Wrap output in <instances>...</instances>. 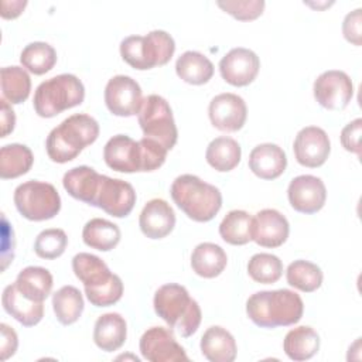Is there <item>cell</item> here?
Listing matches in <instances>:
<instances>
[{
	"label": "cell",
	"mask_w": 362,
	"mask_h": 362,
	"mask_svg": "<svg viewBox=\"0 0 362 362\" xmlns=\"http://www.w3.org/2000/svg\"><path fill=\"white\" fill-rule=\"evenodd\" d=\"M304 313L301 297L288 288L264 290L246 301V314L260 328H277L297 324Z\"/></svg>",
	"instance_id": "obj_1"
},
{
	"label": "cell",
	"mask_w": 362,
	"mask_h": 362,
	"mask_svg": "<svg viewBox=\"0 0 362 362\" xmlns=\"http://www.w3.org/2000/svg\"><path fill=\"white\" fill-rule=\"evenodd\" d=\"M98 137L99 123L96 119L86 113H75L49 132L45 140V150L51 161L64 164L76 158Z\"/></svg>",
	"instance_id": "obj_2"
},
{
	"label": "cell",
	"mask_w": 362,
	"mask_h": 362,
	"mask_svg": "<svg viewBox=\"0 0 362 362\" xmlns=\"http://www.w3.org/2000/svg\"><path fill=\"white\" fill-rule=\"evenodd\" d=\"M153 305L156 314L170 328L177 329L182 338L191 337L199 328L202 320L201 308L181 284L168 283L158 287L153 298Z\"/></svg>",
	"instance_id": "obj_3"
},
{
	"label": "cell",
	"mask_w": 362,
	"mask_h": 362,
	"mask_svg": "<svg viewBox=\"0 0 362 362\" xmlns=\"http://www.w3.org/2000/svg\"><path fill=\"white\" fill-rule=\"evenodd\" d=\"M175 205L195 222L212 221L222 208L221 191L192 174L178 175L170 189Z\"/></svg>",
	"instance_id": "obj_4"
},
{
	"label": "cell",
	"mask_w": 362,
	"mask_h": 362,
	"mask_svg": "<svg viewBox=\"0 0 362 362\" xmlns=\"http://www.w3.org/2000/svg\"><path fill=\"white\" fill-rule=\"evenodd\" d=\"M174 51V38L164 30H153L147 35H129L120 42L123 61L137 71L165 65Z\"/></svg>",
	"instance_id": "obj_5"
},
{
	"label": "cell",
	"mask_w": 362,
	"mask_h": 362,
	"mask_svg": "<svg viewBox=\"0 0 362 362\" xmlns=\"http://www.w3.org/2000/svg\"><path fill=\"white\" fill-rule=\"evenodd\" d=\"M85 99L82 81L72 74H61L41 82L33 99V106L40 117H54L61 112L81 105Z\"/></svg>",
	"instance_id": "obj_6"
},
{
	"label": "cell",
	"mask_w": 362,
	"mask_h": 362,
	"mask_svg": "<svg viewBox=\"0 0 362 362\" xmlns=\"http://www.w3.org/2000/svg\"><path fill=\"white\" fill-rule=\"evenodd\" d=\"M14 205L21 216L40 222L52 219L61 209V197L57 188L44 181L30 180L14 189Z\"/></svg>",
	"instance_id": "obj_7"
},
{
	"label": "cell",
	"mask_w": 362,
	"mask_h": 362,
	"mask_svg": "<svg viewBox=\"0 0 362 362\" xmlns=\"http://www.w3.org/2000/svg\"><path fill=\"white\" fill-rule=\"evenodd\" d=\"M139 124L144 137L153 139L171 150L178 139V130L168 102L160 95H148L139 110Z\"/></svg>",
	"instance_id": "obj_8"
},
{
	"label": "cell",
	"mask_w": 362,
	"mask_h": 362,
	"mask_svg": "<svg viewBox=\"0 0 362 362\" xmlns=\"http://www.w3.org/2000/svg\"><path fill=\"white\" fill-rule=\"evenodd\" d=\"M314 98L327 110L345 109L354 96V83L344 71L329 69L318 75L313 86Z\"/></svg>",
	"instance_id": "obj_9"
},
{
	"label": "cell",
	"mask_w": 362,
	"mask_h": 362,
	"mask_svg": "<svg viewBox=\"0 0 362 362\" xmlns=\"http://www.w3.org/2000/svg\"><path fill=\"white\" fill-rule=\"evenodd\" d=\"M134 204L136 191L130 182L102 174L92 206L100 208L110 216L126 218L133 211Z\"/></svg>",
	"instance_id": "obj_10"
},
{
	"label": "cell",
	"mask_w": 362,
	"mask_h": 362,
	"mask_svg": "<svg viewBox=\"0 0 362 362\" xmlns=\"http://www.w3.org/2000/svg\"><path fill=\"white\" fill-rule=\"evenodd\" d=\"M105 103L115 116L130 117L139 115L143 103L141 88L132 76L116 75L105 86Z\"/></svg>",
	"instance_id": "obj_11"
},
{
	"label": "cell",
	"mask_w": 362,
	"mask_h": 362,
	"mask_svg": "<svg viewBox=\"0 0 362 362\" xmlns=\"http://www.w3.org/2000/svg\"><path fill=\"white\" fill-rule=\"evenodd\" d=\"M139 348L141 356L150 362H188L184 348L177 342L171 329L151 327L140 338Z\"/></svg>",
	"instance_id": "obj_12"
},
{
	"label": "cell",
	"mask_w": 362,
	"mask_h": 362,
	"mask_svg": "<svg viewBox=\"0 0 362 362\" xmlns=\"http://www.w3.org/2000/svg\"><path fill=\"white\" fill-rule=\"evenodd\" d=\"M291 208L297 212L311 215L322 209L327 201V188L321 178L310 174L294 177L287 188Z\"/></svg>",
	"instance_id": "obj_13"
},
{
	"label": "cell",
	"mask_w": 362,
	"mask_h": 362,
	"mask_svg": "<svg viewBox=\"0 0 362 362\" xmlns=\"http://www.w3.org/2000/svg\"><path fill=\"white\" fill-rule=\"evenodd\" d=\"M260 69V59L249 48L236 47L226 52L219 61L222 79L232 86H247L252 83Z\"/></svg>",
	"instance_id": "obj_14"
},
{
	"label": "cell",
	"mask_w": 362,
	"mask_h": 362,
	"mask_svg": "<svg viewBox=\"0 0 362 362\" xmlns=\"http://www.w3.org/2000/svg\"><path fill=\"white\" fill-rule=\"evenodd\" d=\"M293 150L298 164L308 168H317L327 161L331 153V141L324 129L307 126L297 133Z\"/></svg>",
	"instance_id": "obj_15"
},
{
	"label": "cell",
	"mask_w": 362,
	"mask_h": 362,
	"mask_svg": "<svg viewBox=\"0 0 362 362\" xmlns=\"http://www.w3.org/2000/svg\"><path fill=\"white\" fill-rule=\"evenodd\" d=\"M208 115L215 129L233 133L245 126L247 107L239 95L225 92L212 98L208 106Z\"/></svg>",
	"instance_id": "obj_16"
},
{
	"label": "cell",
	"mask_w": 362,
	"mask_h": 362,
	"mask_svg": "<svg viewBox=\"0 0 362 362\" xmlns=\"http://www.w3.org/2000/svg\"><path fill=\"white\" fill-rule=\"evenodd\" d=\"M103 160L109 168L117 173H143L140 143L126 134H116L106 141Z\"/></svg>",
	"instance_id": "obj_17"
},
{
	"label": "cell",
	"mask_w": 362,
	"mask_h": 362,
	"mask_svg": "<svg viewBox=\"0 0 362 362\" xmlns=\"http://www.w3.org/2000/svg\"><path fill=\"white\" fill-rule=\"evenodd\" d=\"M290 233V225L287 218L273 208L259 211L253 216L252 223V240L262 247H279L281 246Z\"/></svg>",
	"instance_id": "obj_18"
},
{
	"label": "cell",
	"mask_w": 362,
	"mask_h": 362,
	"mask_svg": "<svg viewBox=\"0 0 362 362\" xmlns=\"http://www.w3.org/2000/svg\"><path fill=\"white\" fill-rule=\"evenodd\" d=\"M139 226L148 239H163L175 226V214L171 205L161 198L150 199L141 209Z\"/></svg>",
	"instance_id": "obj_19"
},
{
	"label": "cell",
	"mask_w": 362,
	"mask_h": 362,
	"mask_svg": "<svg viewBox=\"0 0 362 362\" xmlns=\"http://www.w3.org/2000/svg\"><path fill=\"white\" fill-rule=\"evenodd\" d=\"M287 167V157L284 150L273 143H263L256 146L249 154L250 171L262 180L279 178Z\"/></svg>",
	"instance_id": "obj_20"
},
{
	"label": "cell",
	"mask_w": 362,
	"mask_h": 362,
	"mask_svg": "<svg viewBox=\"0 0 362 362\" xmlns=\"http://www.w3.org/2000/svg\"><path fill=\"white\" fill-rule=\"evenodd\" d=\"M1 304L4 311L24 327H34L44 317V303L33 301L24 297L18 291L16 283L8 284L3 290Z\"/></svg>",
	"instance_id": "obj_21"
},
{
	"label": "cell",
	"mask_w": 362,
	"mask_h": 362,
	"mask_svg": "<svg viewBox=\"0 0 362 362\" xmlns=\"http://www.w3.org/2000/svg\"><path fill=\"white\" fill-rule=\"evenodd\" d=\"M102 174L88 165H78L64 174L62 185L75 199L92 205L96 197Z\"/></svg>",
	"instance_id": "obj_22"
},
{
	"label": "cell",
	"mask_w": 362,
	"mask_h": 362,
	"mask_svg": "<svg viewBox=\"0 0 362 362\" xmlns=\"http://www.w3.org/2000/svg\"><path fill=\"white\" fill-rule=\"evenodd\" d=\"M127 337L126 320L117 313H106L98 317L93 327V341L105 352H113L123 346Z\"/></svg>",
	"instance_id": "obj_23"
},
{
	"label": "cell",
	"mask_w": 362,
	"mask_h": 362,
	"mask_svg": "<svg viewBox=\"0 0 362 362\" xmlns=\"http://www.w3.org/2000/svg\"><path fill=\"white\" fill-rule=\"evenodd\" d=\"M199 346L202 355L211 362H232L238 354L233 335L219 325H212L204 332Z\"/></svg>",
	"instance_id": "obj_24"
},
{
	"label": "cell",
	"mask_w": 362,
	"mask_h": 362,
	"mask_svg": "<svg viewBox=\"0 0 362 362\" xmlns=\"http://www.w3.org/2000/svg\"><path fill=\"white\" fill-rule=\"evenodd\" d=\"M228 264L225 250L212 242H202L195 246L191 255V267L199 277H218Z\"/></svg>",
	"instance_id": "obj_25"
},
{
	"label": "cell",
	"mask_w": 362,
	"mask_h": 362,
	"mask_svg": "<svg viewBox=\"0 0 362 362\" xmlns=\"http://www.w3.org/2000/svg\"><path fill=\"white\" fill-rule=\"evenodd\" d=\"M14 283L24 297L44 303L51 294L54 280L48 269L41 266H28L17 274Z\"/></svg>",
	"instance_id": "obj_26"
},
{
	"label": "cell",
	"mask_w": 362,
	"mask_h": 362,
	"mask_svg": "<svg viewBox=\"0 0 362 362\" xmlns=\"http://www.w3.org/2000/svg\"><path fill=\"white\" fill-rule=\"evenodd\" d=\"M175 72L189 85H204L214 76V64L198 51H185L175 61Z\"/></svg>",
	"instance_id": "obj_27"
},
{
	"label": "cell",
	"mask_w": 362,
	"mask_h": 362,
	"mask_svg": "<svg viewBox=\"0 0 362 362\" xmlns=\"http://www.w3.org/2000/svg\"><path fill=\"white\" fill-rule=\"evenodd\" d=\"M283 349L291 361H307L318 352L320 335L311 327H296L286 334Z\"/></svg>",
	"instance_id": "obj_28"
},
{
	"label": "cell",
	"mask_w": 362,
	"mask_h": 362,
	"mask_svg": "<svg viewBox=\"0 0 362 362\" xmlns=\"http://www.w3.org/2000/svg\"><path fill=\"white\" fill-rule=\"evenodd\" d=\"M240 157L242 148L239 143L226 136H219L211 140L205 151L206 163L219 173L232 171L240 163Z\"/></svg>",
	"instance_id": "obj_29"
},
{
	"label": "cell",
	"mask_w": 362,
	"mask_h": 362,
	"mask_svg": "<svg viewBox=\"0 0 362 362\" xmlns=\"http://www.w3.org/2000/svg\"><path fill=\"white\" fill-rule=\"evenodd\" d=\"M120 236L122 233L119 226L103 218H93L88 221L82 229L83 243L100 252L115 249L120 242Z\"/></svg>",
	"instance_id": "obj_30"
},
{
	"label": "cell",
	"mask_w": 362,
	"mask_h": 362,
	"mask_svg": "<svg viewBox=\"0 0 362 362\" xmlns=\"http://www.w3.org/2000/svg\"><path fill=\"white\" fill-rule=\"evenodd\" d=\"M72 270L76 279L83 283L85 288L98 287L106 283L113 276L107 264L100 257L86 252H81L74 256Z\"/></svg>",
	"instance_id": "obj_31"
},
{
	"label": "cell",
	"mask_w": 362,
	"mask_h": 362,
	"mask_svg": "<svg viewBox=\"0 0 362 362\" xmlns=\"http://www.w3.org/2000/svg\"><path fill=\"white\" fill-rule=\"evenodd\" d=\"M34 163L30 147L20 143L6 144L0 150V177L3 180L17 178L27 174Z\"/></svg>",
	"instance_id": "obj_32"
},
{
	"label": "cell",
	"mask_w": 362,
	"mask_h": 362,
	"mask_svg": "<svg viewBox=\"0 0 362 362\" xmlns=\"http://www.w3.org/2000/svg\"><path fill=\"white\" fill-rule=\"evenodd\" d=\"M85 303L79 288L62 286L52 294V308L59 324L71 325L82 315Z\"/></svg>",
	"instance_id": "obj_33"
},
{
	"label": "cell",
	"mask_w": 362,
	"mask_h": 362,
	"mask_svg": "<svg viewBox=\"0 0 362 362\" xmlns=\"http://www.w3.org/2000/svg\"><path fill=\"white\" fill-rule=\"evenodd\" d=\"M253 216L242 209H233L219 223L221 238L233 246H242L252 240Z\"/></svg>",
	"instance_id": "obj_34"
},
{
	"label": "cell",
	"mask_w": 362,
	"mask_h": 362,
	"mask_svg": "<svg viewBox=\"0 0 362 362\" xmlns=\"http://www.w3.org/2000/svg\"><path fill=\"white\" fill-rule=\"evenodd\" d=\"M1 93L11 105H20L30 96L31 79L28 72L21 66H4L0 71Z\"/></svg>",
	"instance_id": "obj_35"
},
{
	"label": "cell",
	"mask_w": 362,
	"mask_h": 362,
	"mask_svg": "<svg viewBox=\"0 0 362 362\" xmlns=\"http://www.w3.org/2000/svg\"><path fill=\"white\" fill-rule=\"evenodd\" d=\"M286 279L291 287L303 293H313L321 287L324 274L315 263L298 259L287 266Z\"/></svg>",
	"instance_id": "obj_36"
},
{
	"label": "cell",
	"mask_w": 362,
	"mask_h": 362,
	"mask_svg": "<svg viewBox=\"0 0 362 362\" xmlns=\"http://www.w3.org/2000/svg\"><path fill=\"white\" fill-rule=\"evenodd\" d=\"M21 65L34 75H44L57 64V51L42 41L27 44L20 54Z\"/></svg>",
	"instance_id": "obj_37"
},
{
	"label": "cell",
	"mask_w": 362,
	"mask_h": 362,
	"mask_svg": "<svg viewBox=\"0 0 362 362\" xmlns=\"http://www.w3.org/2000/svg\"><path fill=\"white\" fill-rule=\"evenodd\" d=\"M247 274L256 283L273 284L283 274V262L272 253H256L247 262Z\"/></svg>",
	"instance_id": "obj_38"
},
{
	"label": "cell",
	"mask_w": 362,
	"mask_h": 362,
	"mask_svg": "<svg viewBox=\"0 0 362 362\" xmlns=\"http://www.w3.org/2000/svg\"><path fill=\"white\" fill-rule=\"evenodd\" d=\"M68 245L66 233L59 228H49L40 232L34 242V252L38 257L52 260L65 252Z\"/></svg>",
	"instance_id": "obj_39"
},
{
	"label": "cell",
	"mask_w": 362,
	"mask_h": 362,
	"mask_svg": "<svg viewBox=\"0 0 362 362\" xmlns=\"http://www.w3.org/2000/svg\"><path fill=\"white\" fill-rule=\"evenodd\" d=\"M86 298L95 307H109L116 304L123 296V281L113 273V276L103 284L92 288H85Z\"/></svg>",
	"instance_id": "obj_40"
},
{
	"label": "cell",
	"mask_w": 362,
	"mask_h": 362,
	"mask_svg": "<svg viewBox=\"0 0 362 362\" xmlns=\"http://www.w3.org/2000/svg\"><path fill=\"white\" fill-rule=\"evenodd\" d=\"M216 6L239 21H252L263 14L266 3L263 0H226L216 1Z\"/></svg>",
	"instance_id": "obj_41"
},
{
	"label": "cell",
	"mask_w": 362,
	"mask_h": 362,
	"mask_svg": "<svg viewBox=\"0 0 362 362\" xmlns=\"http://www.w3.org/2000/svg\"><path fill=\"white\" fill-rule=\"evenodd\" d=\"M140 147H141V157H143V173H150L154 171L157 168H160L165 158H167V153L168 150L160 144L158 141L148 139V137H143L139 140Z\"/></svg>",
	"instance_id": "obj_42"
},
{
	"label": "cell",
	"mask_w": 362,
	"mask_h": 362,
	"mask_svg": "<svg viewBox=\"0 0 362 362\" xmlns=\"http://www.w3.org/2000/svg\"><path fill=\"white\" fill-rule=\"evenodd\" d=\"M361 134H362V119L361 117H356L355 120L349 122L341 130L342 147L349 153H355L358 157H361Z\"/></svg>",
	"instance_id": "obj_43"
},
{
	"label": "cell",
	"mask_w": 362,
	"mask_h": 362,
	"mask_svg": "<svg viewBox=\"0 0 362 362\" xmlns=\"http://www.w3.org/2000/svg\"><path fill=\"white\" fill-rule=\"evenodd\" d=\"M362 10L355 8L354 11L348 13L342 21V34L344 38L356 45L361 47L362 44Z\"/></svg>",
	"instance_id": "obj_44"
},
{
	"label": "cell",
	"mask_w": 362,
	"mask_h": 362,
	"mask_svg": "<svg viewBox=\"0 0 362 362\" xmlns=\"http://www.w3.org/2000/svg\"><path fill=\"white\" fill-rule=\"evenodd\" d=\"M0 329H1V345H0L1 356L0 358L1 361H6L16 354L18 346V338L16 331L4 322L0 324Z\"/></svg>",
	"instance_id": "obj_45"
},
{
	"label": "cell",
	"mask_w": 362,
	"mask_h": 362,
	"mask_svg": "<svg viewBox=\"0 0 362 362\" xmlns=\"http://www.w3.org/2000/svg\"><path fill=\"white\" fill-rule=\"evenodd\" d=\"M1 110H0V124H1V136L0 137H7L16 126V113L11 107V105L6 100L1 99Z\"/></svg>",
	"instance_id": "obj_46"
},
{
	"label": "cell",
	"mask_w": 362,
	"mask_h": 362,
	"mask_svg": "<svg viewBox=\"0 0 362 362\" xmlns=\"http://www.w3.org/2000/svg\"><path fill=\"white\" fill-rule=\"evenodd\" d=\"M25 6H27L25 0H11V1L3 0L0 14L6 20H13V18L18 17L23 13Z\"/></svg>",
	"instance_id": "obj_47"
}]
</instances>
